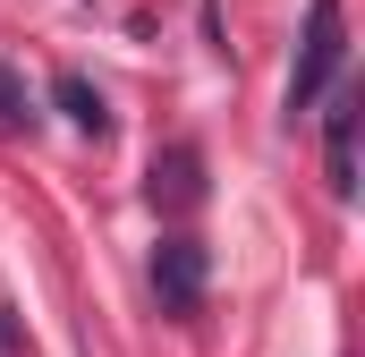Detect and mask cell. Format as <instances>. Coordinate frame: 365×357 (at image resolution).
Returning <instances> with one entry per match:
<instances>
[{
  "label": "cell",
  "mask_w": 365,
  "mask_h": 357,
  "mask_svg": "<svg viewBox=\"0 0 365 357\" xmlns=\"http://www.w3.org/2000/svg\"><path fill=\"white\" fill-rule=\"evenodd\" d=\"M153 298H162L170 315H195V306H204V247H195V238H162V247H153Z\"/></svg>",
  "instance_id": "cell-2"
},
{
  "label": "cell",
  "mask_w": 365,
  "mask_h": 357,
  "mask_svg": "<svg viewBox=\"0 0 365 357\" xmlns=\"http://www.w3.org/2000/svg\"><path fill=\"white\" fill-rule=\"evenodd\" d=\"M26 119H34V94H26V77H17V69H0V136H17Z\"/></svg>",
  "instance_id": "cell-6"
},
{
  "label": "cell",
  "mask_w": 365,
  "mask_h": 357,
  "mask_svg": "<svg viewBox=\"0 0 365 357\" xmlns=\"http://www.w3.org/2000/svg\"><path fill=\"white\" fill-rule=\"evenodd\" d=\"M60 111H68L86 136H102V128H110V111H102V94H93L86 77H60Z\"/></svg>",
  "instance_id": "cell-4"
},
{
  "label": "cell",
  "mask_w": 365,
  "mask_h": 357,
  "mask_svg": "<svg viewBox=\"0 0 365 357\" xmlns=\"http://www.w3.org/2000/svg\"><path fill=\"white\" fill-rule=\"evenodd\" d=\"M153 196H170V204H195V154H170V162H153Z\"/></svg>",
  "instance_id": "cell-5"
},
{
  "label": "cell",
  "mask_w": 365,
  "mask_h": 357,
  "mask_svg": "<svg viewBox=\"0 0 365 357\" xmlns=\"http://www.w3.org/2000/svg\"><path fill=\"white\" fill-rule=\"evenodd\" d=\"M340 60H349V9H340V0H314V9H306V43H297V69H289V119L331 94Z\"/></svg>",
  "instance_id": "cell-1"
},
{
  "label": "cell",
  "mask_w": 365,
  "mask_h": 357,
  "mask_svg": "<svg viewBox=\"0 0 365 357\" xmlns=\"http://www.w3.org/2000/svg\"><path fill=\"white\" fill-rule=\"evenodd\" d=\"M323 171H331V196H357V94L331 86L323 102Z\"/></svg>",
  "instance_id": "cell-3"
}]
</instances>
